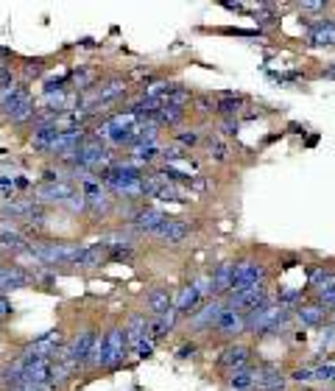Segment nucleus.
Listing matches in <instances>:
<instances>
[{
  "label": "nucleus",
  "mask_w": 335,
  "mask_h": 391,
  "mask_svg": "<svg viewBox=\"0 0 335 391\" xmlns=\"http://www.w3.org/2000/svg\"><path fill=\"white\" fill-rule=\"evenodd\" d=\"M128 358V341H126V330L123 324H112V327L95 338V347H93V361L90 366L93 369H106V372H115L126 363Z\"/></svg>",
  "instance_id": "1"
},
{
  "label": "nucleus",
  "mask_w": 335,
  "mask_h": 391,
  "mask_svg": "<svg viewBox=\"0 0 335 391\" xmlns=\"http://www.w3.org/2000/svg\"><path fill=\"white\" fill-rule=\"evenodd\" d=\"M84 246L79 243H64V240H31L28 243V251L37 263H42V269H56V266H73V260L79 257Z\"/></svg>",
  "instance_id": "2"
},
{
  "label": "nucleus",
  "mask_w": 335,
  "mask_h": 391,
  "mask_svg": "<svg viewBox=\"0 0 335 391\" xmlns=\"http://www.w3.org/2000/svg\"><path fill=\"white\" fill-rule=\"evenodd\" d=\"M291 318H294V310L291 307H283L277 302H268V305L246 313V333L271 336V333H280Z\"/></svg>",
  "instance_id": "3"
},
{
  "label": "nucleus",
  "mask_w": 335,
  "mask_h": 391,
  "mask_svg": "<svg viewBox=\"0 0 335 391\" xmlns=\"http://www.w3.org/2000/svg\"><path fill=\"white\" fill-rule=\"evenodd\" d=\"M265 280H268V266L265 263H260V260H254V257L235 260L232 263V288H229L227 296H235V294H243L249 288L265 285Z\"/></svg>",
  "instance_id": "4"
},
{
  "label": "nucleus",
  "mask_w": 335,
  "mask_h": 391,
  "mask_svg": "<svg viewBox=\"0 0 335 391\" xmlns=\"http://www.w3.org/2000/svg\"><path fill=\"white\" fill-rule=\"evenodd\" d=\"M95 338H98V330L95 327H84L70 344H64V350L59 352V361H64L70 366V372L76 374L79 369L90 366L93 361V347H95Z\"/></svg>",
  "instance_id": "5"
},
{
  "label": "nucleus",
  "mask_w": 335,
  "mask_h": 391,
  "mask_svg": "<svg viewBox=\"0 0 335 391\" xmlns=\"http://www.w3.org/2000/svg\"><path fill=\"white\" fill-rule=\"evenodd\" d=\"M79 190L70 184V182H42V184H37L34 187V202L37 204H42V207H50V204H67L73 199Z\"/></svg>",
  "instance_id": "6"
},
{
  "label": "nucleus",
  "mask_w": 335,
  "mask_h": 391,
  "mask_svg": "<svg viewBox=\"0 0 335 391\" xmlns=\"http://www.w3.org/2000/svg\"><path fill=\"white\" fill-rule=\"evenodd\" d=\"M61 350H64V333H61L59 327L42 333V336H37V338L26 347V352H31V355L39 358V361H56Z\"/></svg>",
  "instance_id": "7"
},
{
  "label": "nucleus",
  "mask_w": 335,
  "mask_h": 391,
  "mask_svg": "<svg viewBox=\"0 0 335 391\" xmlns=\"http://www.w3.org/2000/svg\"><path fill=\"white\" fill-rule=\"evenodd\" d=\"M251 358H254L251 347H246V344H235V341H232L229 347L221 350V355H218V369H224L227 374H232V372L249 369V366H251Z\"/></svg>",
  "instance_id": "8"
},
{
  "label": "nucleus",
  "mask_w": 335,
  "mask_h": 391,
  "mask_svg": "<svg viewBox=\"0 0 335 391\" xmlns=\"http://www.w3.org/2000/svg\"><path fill=\"white\" fill-rule=\"evenodd\" d=\"M285 385H288V374H283L280 366H274V363L254 366V388L251 391H285Z\"/></svg>",
  "instance_id": "9"
},
{
  "label": "nucleus",
  "mask_w": 335,
  "mask_h": 391,
  "mask_svg": "<svg viewBox=\"0 0 335 391\" xmlns=\"http://www.w3.org/2000/svg\"><path fill=\"white\" fill-rule=\"evenodd\" d=\"M28 285H34V277L28 269H23L17 263H0V294L20 291Z\"/></svg>",
  "instance_id": "10"
},
{
  "label": "nucleus",
  "mask_w": 335,
  "mask_h": 391,
  "mask_svg": "<svg viewBox=\"0 0 335 391\" xmlns=\"http://www.w3.org/2000/svg\"><path fill=\"white\" fill-rule=\"evenodd\" d=\"M187 235H190V224L187 221H182V218H165L149 238H157L160 243H168V246H179L182 240H187Z\"/></svg>",
  "instance_id": "11"
},
{
  "label": "nucleus",
  "mask_w": 335,
  "mask_h": 391,
  "mask_svg": "<svg viewBox=\"0 0 335 391\" xmlns=\"http://www.w3.org/2000/svg\"><path fill=\"white\" fill-rule=\"evenodd\" d=\"M28 243H31V240L20 232V227H12V224L0 227V254H3V257L26 254V251H28Z\"/></svg>",
  "instance_id": "12"
},
{
  "label": "nucleus",
  "mask_w": 335,
  "mask_h": 391,
  "mask_svg": "<svg viewBox=\"0 0 335 391\" xmlns=\"http://www.w3.org/2000/svg\"><path fill=\"white\" fill-rule=\"evenodd\" d=\"M165 218H168V216H165L162 210H157V207H137V210L128 216V227H131L134 232H140V235H151Z\"/></svg>",
  "instance_id": "13"
},
{
  "label": "nucleus",
  "mask_w": 335,
  "mask_h": 391,
  "mask_svg": "<svg viewBox=\"0 0 335 391\" xmlns=\"http://www.w3.org/2000/svg\"><path fill=\"white\" fill-rule=\"evenodd\" d=\"M294 318H296L299 324H305V327H324V324L329 321V310L313 299V302L296 305V307H294Z\"/></svg>",
  "instance_id": "14"
},
{
  "label": "nucleus",
  "mask_w": 335,
  "mask_h": 391,
  "mask_svg": "<svg viewBox=\"0 0 335 391\" xmlns=\"http://www.w3.org/2000/svg\"><path fill=\"white\" fill-rule=\"evenodd\" d=\"M224 310H227L224 299H216V302H210V305H204V307H198V310L190 316V327H193V330H216V324H218V318H221Z\"/></svg>",
  "instance_id": "15"
},
{
  "label": "nucleus",
  "mask_w": 335,
  "mask_h": 391,
  "mask_svg": "<svg viewBox=\"0 0 335 391\" xmlns=\"http://www.w3.org/2000/svg\"><path fill=\"white\" fill-rule=\"evenodd\" d=\"M201 302H204V294L198 291L195 283H187V285H182L179 294L173 296V310H176V316H190V313L198 310Z\"/></svg>",
  "instance_id": "16"
},
{
  "label": "nucleus",
  "mask_w": 335,
  "mask_h": 391,
  "mask_svg": "<svg viewBox=\"0 0 335 391\" xmlns=\"http://www.w3.org/2000/svg\"><path fill=\"white\" fill-rule=\"evenodd\" d=\"M106 260H109V249H106V243H93V246H84V249L79 251V257L73 260V266L90 271V269H101Z\"/></svg>",
  "instance_id": "17"
},
{
  "label": "nucleus",
  "mask_w": 335,
  "mask_h": 391,
  "mask_svg": "<svg viewBox=\"0 0 335 391\" xmlns=\"http://www.w3.org/2000/svg\"><path fill=\"white\" fill-rule=\"evenodd\" d=\"M307 42H310L313 48H329V45H335V20L316 17V20L310 23Z\"/></svg>",
  "instance_id": "18"
},
{
  "label": "nucleus",
  "mask_w": 335,
  "mask_h": 391,
  "mask_svg": "<svg viewBox=\"0 0 335 391\" xmlns=\"http://www.w3.org/2000/svg\"><path fill=\"white\" fill-rule=\"evenodd\" d=\"M126 330V341H128V350H134L140 341L149 338V313H131L128 321L123 324Z\"/></svg>",
  "instance_id": "19"
},
{
  "label": "nucleus",
  "mask_w": 335,
  "mask_h": 391,
  "mask_svg": "<svg viewBox=\"0 0 335 391\" xmlns=\"http://www.w3.org/2000/svg\"><path fill=\"white\" fill-rule=\"evenodd\" d=\"M216 333H221V336H227V338H238L240 333H246V316L227 307V310L221 313L218 324H216Z\"/></svg>",
  "instance_id": "20"
},
{
  "label": "nucleus",
  "mask_w": 335,
  "mask_h": 391,
  "mask_svg": "<svg viewBox=\"0 0 335 391\" xmlns=\"http://www.w3.org/2000/svg\"><path fill=\"white\" fill-rule=\"evenodd\" d=\"M176 310H168V313H162V316H149V338L154 341V347L162 341V338H168V333L176 327Z\"/></svg>",
  "instance_id": "21"
},
{
  "label": "nucleus",
  "mask_w": 335,
  "mask_h": 391,
  "mask_svg": "<svg viewBox=\"0 0 335 391\" xmlns=\"http://www.w3.org/2000/svg\"><path fill=\"white\" fill-rule=\"evenodd\" d=\"M31 93H28V84L26 82H17V84H12V87H6L3 93H0V115H12L26 98H28Z\"/></svg>",
  "instance_id": "22"
},
{
  "label": "nucleus",
  "mask_w": 335,
  "mask_h": 391,
  "mask_svg": "<svg viewBox=\"0 0 335 391\" xmlns=\"http://www.w3.org/2000/svg\"><path fill=\"white\" fill-rule=\"evenodd\" d=\"M146 305H149V316H162V313L173 310V291L165 285H157L149 291Z\"/></svg>",
  "instance_id": "23"
},
{
  "label": "nucleus",
  "mask_w": 335,
  "mask_h": 391,
  "mask_svg": "<svg viewBox=\"0 0 335 391\" xmlns=\"http://www.w3.org/2000/svg\"><path fill=\"white\" fill-rule=\"evenodd\" d=\"M61 135V128L56 123H48V126H37L34 128V135H31V149L39 151V154H50L56 137Z\"/></svg>",
  "instance_id": "24"
},
{
  "label": "nucleus",
  "mask_w": 335,
  "mask_h": 391,
  "mask_svg": "<svg viewBox=\"0 0 335 391\" xmlns=\"http://www.w3.org/2000/svg\"><path fill=\"white\" fill-rule=\"evenodd\" d=\"M210 285H213V296L221 299L229 294L232 288V263H221L213 274H210Z\"/></svg>",
  "instance_id": "25"
},
{
  "label": "nucleus",
  "mask_w": 335,
  "mask_h": 391,
  "mask_svg": "<svg viewBox=\"0 0 335 391\" xmlns=\"http://www.w3.org/2000/svg\"><path fill=\"white\" fill-rule=\"evenodd\" d=\"M184 117H187V109H184V106L162 104L160 112H157V117H154V123H160V126H179Z\"/></svg>",
  "instance_id": "26"
},
{
  "label": "nucleus",
  "mask_w": 335,
  "mask_h": 391,
  "mask_svg": "<svg viewBox=\"0 0 335 391\" xmlns=\"http://www.w3.org/2000/svg\"><path fill=\"white\" fill-rule=\"evenodd\" d=\"M34 117H37V101L28 95V98H26L9 117H6V120L15 123V126H26V123H34Z\"/></svg>",
  "instance_id": "27"
},
{
  "label": "nucleus",
  "mask_w": 335,
  "mask_h": 391,
  "mask_svg": "<svg viewBox=\"0 0 335 391\" xmlns=\"http://www.w3.org/2000/svg\"><path fill=\"white\" fill-rule=\"evenodd\" d=\"M160 151H162V149H160L157 143L134 146V154H131V160H128V162H131V165H137V168H140V165H151V162L160 157Z\"/></svg>",
  "instance_id": "28"
},
{
  "label": "nucleus",
  "mask_w": 335,
  "mask_h": 391,
  "mask_svg": "<svg viewBox=\"0 0 335 391\" xmlns=\"http://www.w3.org/2000/svg\"><path fill=\"white\" fill-rule=\"evenodd\" d=\"M227 385L235 388V391H251V388H254V366L240 369V372H232V374L227 377Z\"/></svg>",
  "instance_id": "29"
},
{
  "label": "nucleus",
  "mask_w": 335,
  "mask_h": 391,
  "mask_svg": "<svg viewBox=\"0 0 335 391\" xmlns=\"http://www.w3.org/2000/svg\"><path fill=\"white\" fill-rule=\"evenodd\" d=\"M243 109V95H221V101L216 104V112L221 117H238Z\"/></svg>",
  "instance_id": "30"
},
{
  "label": "nucleus",
  "mask_w": 335,
  "mask_h": 391,
  "mask_svg": "<svg viewBox=\"0 0 335 391\" xmlns=\"http://www.w3.org/2000/svg\"><path fill=\"white\" fill-rule=\"evenodd\" d=\"M45 70H48V64H45L42 56H37V59H26V64H23V82L28 84L31 79H42Z\"/></svg>",
  "instance_id": "31"
},
{
  "label": "nucleus",
  "mask_w": 335,
  "mask_h": 391,
  "mask_svg": "<svg viewBox=\"0 0 335 391\" xmlns=\"http://www.w3.org/2000/svg\"><path fill=\"white\" fill-rule=\"evenodd\" d=\"M207 151H210V160L213 162H227V157H229V149H227V143L218 135H210L207 137Z\"/></svg>",
  "instance_id": "32"
},
{
  "label": "nucleus",
  "mask_w": 335,
  "mask_h": 391,
  "mask_svg": "<svg viewBox=\"0 0 335 391\" xmlns=\"http://www.w3.org/2000/svg\"><path fill=\"white\" fill-rule=\"evenodd\" d=\"M173 140H176V146L179 149H193V146H198L201 143V132H195V128H190V132H187V128H184V132H176L173 135Z\"/></svg>",
  "instance_id": "33"
},
{
  "label": "nucleus",
  "mask_w": 335,
  "mask_h": 391,
  "mask_svg": "<svg viewBox=\"0 0 335 391\" xmlns=\"http://www.w3.org/2000/svg\"><path fill=\"white\" fill-rule=\"evenodd\" d=\"M193 101H195V106H198L201 115H213L216 112V104H213L210 95H193Z\"/></svg>",
  "instance_id": "34"
},
{
  "label": "nucleus",
  "mask_w": 335,
  "mask_h": 391,
  "mask_svg": "<svg viewBox=\"0 0 335 391\" xmlns=\"http://www.w3.org/2000/svg\"><path fill=\"white\" fill-rule=\"evenodd\" d=\"M12 316H15V305H12V299H9L6 294H0V324L9 321Z\"/></svg>",
  "instance_id": "35"
},
{
  "label": "nucleus",
  "mask_w": 335,
  "mask_h": 391,
  "mask_svg": "<svg viewBox=\"0 0 335 391\" xmlns=\"http://www.w3.org/2000/svg\"><path fill=\"white\" fill-rule=\"evenodd\" d=\"M238 128H240L238 117H221V132H224L227 137H235V135H238Z\"/></svg>",
  "instance_id": "36"
},
{
  "label": "nucleus",
  "mask_w": 335,
  "mask_h": 391,
  "mask_svg": "<svg viewBox=\"0 0 335 391\" xmlns=\"http://www.w3.org/2000/svg\"><path fill=\"white\" fill-rule=\"evenodd\" d=\"M313 380H335V366H332V363L316 366V369H313Z\"/></svg>",
  "instance_id": "37"
},
{
  "label": "nucleus",
  "mask_w": 335,
  "mask_h": 391,
  "mask_svg": "<svg viewBox=\"0 0 335 391\" xmlns=\"http://www.w3.org/2000/svg\"><path fill=\"white\" fill-rule=\"evenodd\" d=\"M131 352L137 355V358H151V352H154V341H151V338H146V341H140L137 347H134Z\"/></svg>",
  "instance_id": "38"
},
{
  "label": "nucleus",
  "mask_w": 335,
  "mask_h": 391,
  "mask_svg": "<svg viewBox=\"0 0 335 391\" xmlns=\"http://www.w3.org/2000/svg\"><path fill=\"white\" fill-rule=\"evenodd\" d=\"M296 9H299V12H327V3H321V0H316V3L305 0V3H299Z\"/></svg>",
  "instance_id": "39"
},
{
  "label": "nucleus",
  "mask_w": 335,
  "mask_h": 391,
  "mask_svg": "<svg viewBox=\"0 0 335 391\" xmlns=\"http://www.w3.org/2000/svg\"><path fill=\"white\" fill-rule=\"evenodd\" d=\"M288 380H296V383H310L313 380V369H296V372H291V377Z\"/></svg>",
  "instance_id": "40"
},
{
  "label": "nucleus",
  "mask_w": 335,
  "mask_h": 391,
  "mask_svg": "<svg viewBox=\"0 0 335 391\" xmlns=\"http://www.w3.org/2000/svg\"><path fill=\"white\" fill-rule=\"evenodd\" d=\"M15 56H17V53H15L12 48H6V45H0V61H6V64H9V61H12Z\"/></svg>",
  "instance_id": "41"
},
{
  "label": "nucleus",
  "mask_w": 335,
  "mask_h": 391,
  "mask_svg": "<svg viewBox=\"0 0 335 391\" xmlns=\"http://www.w3.org/2000/svg\"><path fill=\"white\" fill-rule=\"evenodd\" d=\"M195 352V344H184L182 350H179V358H190Z\"/></svg>",
  "instance_id": "42"
},
{
  "label": "nucleus",
  "mask_w": 335,
  "mask_h": 391,
  "mask_svg": "<svg viewBox=\"0 0 335 391\" xmlns=\"http://www.w3.org/2000/svg\"><path fill=\"white\" fill-rule=\"evenodd\" d=\"M28 184H31V182H28L26 176H15V187H17V190H26Z\"/></svg>",
  "instance_id": "43"
},
{
  "label": "nucleus",
  "mask_w": 335,
  "mask_h": 391,
  "mask_svg": "<svg viewBox=\"0 0 335 391\" xmlns=\"http://www.w3.org/2000/svg\"><path fill=\"white\" fill-rule=\"evenodd\" d=\"M9 391H53V388H37V385H17V388H9Z\"/></svg>",
  "instance_id": "44"
},
{
  "label": "nucleus",
  "mask_w": 335,
  "mask_h": 391,
  "mask_svg": "<svg viewBox=\"0 0 335 391\" xmlns=\"http://www.w3.org/2000/svg\"><path fill=\"white\" fill-rule=\"evenodd\" d=\"M324 76H327V79H335V64H332V68H327V70H324Z\"/></svg>",
  "instance_id": "45"
},
{
  "label": "nucleus",
  "mask_w": 335,
  "mask_h": 391,
  "mask_svg": "<svg viewBox=\"0 0 335 391\" xmlns=\"http://www.w3.org/2000/svg\"><path fill=\"white\" fill-rule=\"evenodd\" d=\"M329 321H332V324H335V307H332V310H329Z\"/></svg>",
  "instance_id": "46"
},
{
  "label": "nucleus",
  "mask_w": 335,
  "mask_h": 391,
  "mask_svg": "<svg viewBox=\"0 0 335 391\" xmlns=\"http://www.w3.org/2000/svg\"><path fill=\"white\" fill-rule=\"evenodd\" d=\"M299 391H313V388H299Z\"/></svg>",
  "instance_id": "47"
},
{
  "label": "nucleus",
  "mask_w": 335,
  "mask_h": 391,
  "mask_svg": "<svg viewBox=\"0 0 335 391\" xmlns=\"http://www.w3.org/2000/svg\"><path fill=\"white\" fill-rule=\"evenodd\" d=\"M332 383H335V380H332Z\"/></svg>",
  "instance_id": "48"
}]
</instances>
